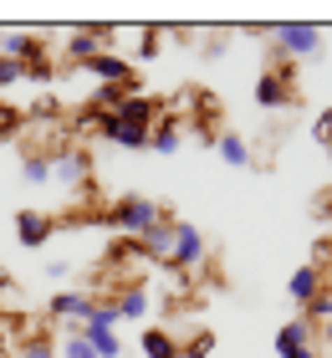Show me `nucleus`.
Returning <instances> with one entry per match:
<instances>
[{"label": "nucleus", "mask_w": 332, "mask_h": 358, "mask_svg": "<svg viewBox=\"0 0 332 358\" xmlns=\"http://www.w3.org/2000/svg\"><path fill=\"white\" fill-rule=\"evenodd\" d=\"M312 322L307 317H291V322H281V333H276V353H291V348H312Z\"/></svg>", "instance_id": "4468645a"}, {"label": "nucleus", "mask_w": 332, "mask_h": 358, "mask_svg": "<svg viewBox=\"0 0 332 358\" xmlns=\"http://www.w3.org/2000/svg\"><path fill=\"white\" fill-rule=\"evenodd\" d=\"M46 276H57V282H62V276H72V262H46Z\"/></svg>", "instance_id": "cd10ccee"}, {"label": "nucleus", "mask_w": 332, "mask_h": 358, "mask_svg": "<svg viewBox=\"0 0 332 358\" xmlns=\"http://www.w3.org/2000/svg\"><path fill=\"white\" fill-rule=\"evenodd\" d=\"M123 97H133V87H123V83H103V87H97V113H108V108H118L123 103Z\"/></svg>", "instance_id": "aec40b11"}, {"label": "nucleus", "mask_w": 332, "mask_h": 358, "mask_svg": "<svg viewBox=\"0 0 332 358\" xmlns=\"http://www.w3.org/2000/svg\"><path fill=\"white\" fill-rule=\"evenodd\" d=\"M179 143H185V123H179L174 113H159L154 134H148V149H154V154H174Z\"/></svg>", "instance_id": "ddd939ff"}, {"label": "nucleus", "mask_w": 332, "mask_h": 358, "mask_svg": "<svg viewBox=\"0 0 332 358\" xmlns=\"http://www.w3.org/2000/svg\"><path fill=\"white\" fill-rule=\"evenodd\" d=\"M46 307H52V317H62V322H72V328H82V322L92 317L97 297H92V292H57V297L46 302Z\"/></svg>", "instance_id": "423d86ee"}, {"label": "nucleus", "mask_w": 332, "mask_h": 358, "mask_svg": "<svg viewBox=\"0 0 332 358\" xmlns=\"http://www.w3.org/2000/svg\"><path fill=\"white\" fill-rule=\"evenodd\" d=\"M52 77H57V72H52V62H46V57L26 67V83H52Z\"/></svg>", "instance_id": "393cba45"}, {"label": "nucleus", "mask_w": 332, "mask_h": 358, "mask_svg": "<svg viewBox=\"0 0 332 358\" xmlns=\"http://www.w3.org/2000/svg\"><path fill=\"white\" fill-rule=\"evenodd\" d=\"M205 236H199V225L189 220H174V246H169V266L174 271H199L205 266Z\"/></svg>", "instance_id": "7ed1b4c3"}, {"label": "nucleus", "mask_w": 332, "mask_h": 358, "mask_svg": "<svg viewBox=\"0 0 332 358\" xmlns=\"http://www.w3.org/2000/svg\"><path fill=\"white\" fill-rule=\"evenodd\" d=\"M302 317L312 322V328H317V322H332V287H322L317 297H312V302L302 307Z\"/></svg>", "instance_id": "6ab92c4d"}, {"label": "nucleus", "mask_w": 332, "mask_h": 358, "mask_svg": "<svg viewBox=\"0 0 332 358\" xmlns=\"http://www.w3.org/2000/svg\"><path fill=\"white\" fill-rule=\"evenodd\" d=\"M57 358H97V353H92V343H87L82 333H72V338H66V343L57 348Z\"/></svg>", "instance_id": "b1692460"}, {"label": "nucleus", "mask_w": 332, "mask_h": 358, "mask_svg": "<svg viewBox=\"0 0 332 358\" xmlns=\"http://www.w3.org/2000/svg\"><path fill=\"white\" fill-rule=\"evenodd\" d=\"M103 220L113 225V231H123V236H148L164 220V205L148 200V194H118V200L103 210Z\"/></svg>", "instance_id": "f257e3e1"}, {"label": "nucleus", "mask_w": 332, "mask_h": 358, "mask_svg": "<svg viewBox=\"0 0 332 358\" xmlns=\"http://www.w3.org/2000/svg\"><path fill=\"white\" fill-rule=\"evenodd\" d=\"M281 358H317V348H291V353H281Z\"/></svg>", "instance_id": "c85d7f7f"}, {"label": "nucleus", "mask_w": 332, "mask_h": 358, "mask_svg": "<svg viewBox=\"0 0 332 358\" xmlns=\"http://www.w3.org/2000/svg\"><path fill=\"white\" fill-rule=\"evenodd\" d=\"M87 174H92V164H87L82 149H57L52 154V179H57V185L77 189V185H87Z\"/></svg>", "instance_id": "39448f33"}, {"label": "nucleus", "mask_w": 332, "mask_h": 358, "mask_svg": "<svg viewBox=\"0 0 332 358\" xmlns=\"http://www.w3.org/2000/svg\"><path fill=\"white\" fill-rule=\"evenodd\" d=\"M82 67H87L92 77H103V83H123V87L138 92V77H133V67H128L123 57H113V52H97L92 62H82Z\"/></svg>", "instance_id": "9d476101"}, {"label": "nucleus", "mask_w": 332, "mask_h": 358, "mask_svg": "<svg viewBox=\"0 0 332 358\" xmlns=\"http://www.w3.org/2000/svg\"><path fill=\"white\" fill-rule=\"evenodd\" d=\"M215 149H220V159L230 169H245L251 164V143H245L240 134H215Z\"/></svg>", "instance_id": "dca6fc26"}, {"label": "nucleus", "mask_w": 332, "mask_h": 358, "mask_svg": "<svg viewBox=\"0 0 332 358\" xmlns=\"http://www.w3.org/2000/svg\"><path fill=\"white\" fill-rule=\"evenodd\" d=\"M21 179L26 185H46V179H52V159L46 154H26L21 159Z\"/></svg>", "instance_id": "a211bd4d"}, {"label": "nucleus", "mask_w": 332, "mask_h": 358, "mask_svg": "<svg viewBox=\"0 0 332 358\" xmlns=\"http://www.w3.org/2000/svg\"><path fill=\"white\" fill-rule=\"evenodd\" d=\"M143 358H179V343L164 328H143Z\"/></svg>", "instance_id": "f3484780"}, {"label": "nucleus", "mask_w": 332, "mask_h": 358, "mask_svg": "<svg viewBox=\"0 0 332 358\" xmlns=\"http://www.w3.org/2000/svg\"><path fill=\"white\" fill-rule=\"evenodd\" d=\"M169 246H174V225L169 220H159L148 236H138V251L154 256V262H169Z\"/></svg>", "instance_id": "2eb2a0df"}, {"label": "nucleus", "mask_w": 332, "mask_h": 358, "mask_svg": "<svg viewBox=\"0 0 332 358\" xmlns=\"http://www.w3.org/2000/svg\"><path fill=\"white\" fill-rule=\"evenodd\" d=\"M0 118H6V103H0Z\"/></svg>", "instance_id": "2f4dec72"}, {"label": "nucleus", "mask_w": 332, "mask_h": 358, "mask_svg": "<svg viewBox=\"0 0 332 358\" xmlns=\"http://www.w3.org/2000/svg\"><path fill=\"white\" fill-rule=\"evenodd\" d=\"M108 302L118 307V317H128V322H138V317L148 313V287H143V282H123V287L113 292Z\"/></svg>", "instance_id": "9b49d317"}, {"label": "nucleus", "mask_w": 332, "mask_h": 358, "mask_svg": "<svg viewBox=\"0 0 332 358\" xmlns=\"http://www.w3.org/2000/svg\"><path fill=\"white\" fill-rule=\"evenodd\" d=\"M138 57H159V31H154V26L143 31V41H138Z\"/></svg>", "instance_id": "a878e982"}, {"label": "nucleus", "mask_w": 332, "mask_h": 358, "mask_svg": "<svg viewBox=\"0 0 332 358\" xmlns=\"http://www.w3.org/2000/svg\"><path fill=\"white\" fill-rule=\"evenodd\" d=\"M215 353V333H194L185 348H179V358H210Z\"/></svg>", "instance_id": "412c9836"}, {"label": "nucleus", "mask_w": 332, "mask_h": 358, "mask_svg": "<svg viewBox=\"0 0 332 358\" xmlns=\"http://www.w3.org/2000/svg\"><path fill=\"white\" fill-rule=\"evenodd\" d=\"M21 358H57V348H52V338H46V333H36V338H26V343H21Z\"/></svg>", "instance_id": "5701e85b"}, {"label": "nucleus", "mask_w": 332, "mask_h": 358, "mask_svg": "<svg viewBox=\"0 0 332 358\" xmlns=\"http://www.w3.org/2000/svg\"><path fill=\"white\" fill-rule=\"evenodd\" d=\"M271 36H276V52L287 57V62L317 57V52H322V26H307V21H281Z\"/></svg>", "instance_id": "f03ea898"}, {"label": "nucleus", "mask_w": 332, "mask_h": 358, "mask_svg": "<svg viewBox=\"0 0 332 358\" xmlns=\"http://www.w3.org/2000/svg\"><path fill=\"white\" fill-rule=\"evenodd\" d=\"M322 282H327V276H322V266H312V262H307V266H296V271H291L287 292H291V302H296V307H307V302L322 292Z\"/></svg>", "instance_id": "f8f14e48"}, {"label": "nucleus", "mask_w": 332, "mask_h": 358, "mask_svg": "<svg viewBox=\"0 0 332 358\" xmlns=\"http://www.w3.org/2000/svg\"><path fill=\"white\" fill-rule=\"evenodd\" d=\"M15 83H26V67H21V62H10V57H0V92H10Z\"/></svg>", "instance_id": "4be33fe9"}, {"label": "nucleus", "mask_w": 332, "mask_h": 358, "mask_svg": "<svg viewBox=\"0 0 332 358\" xmlns=\"http://www.w3.org/2000/svg\"><path fill=\"white\" fill-rule=\"evenodd\" d=\"M322 333H327V343H332V322H322Z\"/></svg>", "instance_id": "c756f323"}, {"label": "nucleus", "mask_w": 332, "mask_h": 358, "mask_svg": "<svg viewBox=\"0 0 332 358\" xmlns=\"http://www.w3.org/2000/svg\"><path fill=\"white\" fill-rule=\"evenodd\" d=\"M52 231H57V220H52V215H36V210H15V241H21V246L41 251L46 241H52Z\"/></svg>", "instance_id": "0eeeda50"}, {"label": "nucleus", "mask_w": 332, "mask_h": 358, "mask_svg": "<svg viewBox=\"0 0 332 358\" xmlns=\"http://www.w3.org/2000/svg\"><path fill=\"white\" fill-rule=\"evenodd\" d=\"M97 52H113V31H108V26L72 31V36H66V57H72V62H92Z\"/></svg>", "instance_id": "6e6552de"}, {"label": "nucleus", "mask_w": 332, "mask_h": 358, "mask_svg": "<svg viewBox=\"0 0 332 358\" xmlns=\"http://www.w3.org/2000/svg\"><path fill=\"white\" fill-rule=\"evenodd\" d=\"M291 67H266L261 77H256V108H266V113H276V108H291Z\"/></svg>", "instance_id": "20e7f679"}, {"label": "nucleus", "mask_w": 332, "mask_h": 358, "mask_svg": "<svg viewBox=\"0 0 332 358\" xmlns=\"http://www.w3.org/2000/svg\"><path fill=\"white\" fill-rule=\"evenodd\" d=\"M0 57H10V62H21V67H31V62L46 57V41L31 36V31H6V36H0Z\"/></svg>", "instance_id": "1a4fd4ad"}, {"label": "nucleus", "mask_w": 332, "mask_h": 358, "mask_svg": "<svg viewBox=\"0 0 332 358\" xmlns=\"http://www.w3.org/2000/svg\"><path fill=\"white\" fill-rule=\"evenodd\" d=\"M332 138V108H322V118H317V143Z\"/></svg>", "instance_id": "bb28decb"}, {"label": "nucleus", "mask_w": 332, "mask_h": 358, "mask_svg": "<svg viewBox=\"0 0 332 358\" xmlns=\"http://www.w3.org/2000/svg\"><path fill=\"white\" fill-rule=\"evenodd\" d=\"M322 143H327V154H332V138H322Z\"/></svg>", "instance_id": "7c9ffc66"}]
</instances>
